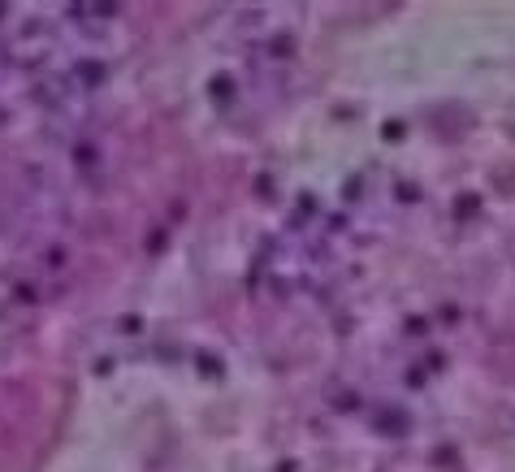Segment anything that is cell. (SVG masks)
<instances>
[{
  "label": "cell",
  "mask_w": 515,
  "mask_h": 472,
  "mask_svg": "<svg viewBox=\"0 0 515 472\" xmlns=\"http://www.w3.org/2000/svg\"><path fill=\"white\" fill-rule=\"evenodd\" d=\"M381 425H386L390 434H399V429H403V416H399V412H386V416H381Z\"/></svg>",
  "instance_id": "1"
}]
</instances>
